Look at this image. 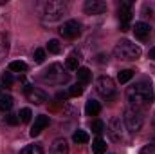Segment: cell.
<instances>
[{
  "label": "cell",
  "mask_w": 155,
  "mask_h": 154,
  "mask_svg": "<svg viewBox=\"0 0 155 154\" xmlns=\"http://www.w3.org/2000/svg\"><path fill=\"white\" fill-rule=\"evenodd\" d=\"M83 9H85L87 15H101V13L107 11V4L101 2V0H87Z\"/></svg>",
  "instance_id": "11"
},
{
  "label": "cell",
  "mask_w": 155,
  "mask_h": 154,
  "mask_svg": "<svg viewBox=\"0 0 155 154\" xmlns=\"http://www.w3.org/2000/svg\"><path fill=\"white\" fill-rule=\"evenodd\" d=\"M92 151L94 154H103L107 151V143H105V140H101V138H97V140H94V143H92Z\"/></svg>",
  "instance_id": "20"
},
{
  "label": "cell",
  "mask_w": 155,
  "mask_h": 154,
  "mask_svg": "<svg viewBox=\"0 0 155 154\" xmlns=\"http://www.w3.org/2000/svg\"><path fill=\"white\" fill-rule=\"evenodd\" d=\"M72 140H74L76 143H87V142H88V134H87L85 131H76V132L72 134Z\"/></svg>",
  "instance_id": "25"
},
{
  "label": "cell",
  "mask_w": 155,
  "mask_h": 154,
  "mask_svg": "<svg viewBox=\"0 0 155 154\" xmlns=\"http://www.w3.org/2000/svg\"><path fill=\"white\" fill-rule=\"evenodd\" d=\"M25 94H27V100L33 102L35 105H41L47 102V93H43L41 89H36V87H25Z\"/></svg>",
  "instance_id": "10"
},
{
  "label": "cell",
  "mask_w": 155,
  "mask_h": 154,
  "mask_svg": "<svg viewBox=\"0 0 155 154\" xmlns=\"http://www.w3.org/2000/svg\"><path fill=\"white\" fill-rule=\"evenodd\" d=\"M153 152H155V143H148V145H144L141 149L139 154H153Z\"/></svg>",
  "instance_id": "31"
},
{
  "label": "cell",
  "mask_w": 155,
  "mask_h": 154,
  "mask_svg": "<svg viewBox=\"0 0 155 154\" xmlns=\"http://www.w3.org/2000/svg\"><path fill=\"white\" fill-rule=\"evenodd\" d=\"M47 49H49V53H52V54H58V53L61 51L58 40H49V42H47Z\"/></svg>",
  "instance_id": "27"
},
{
  "label": "cell",
  "mask_w": 155,
  "mask_h": 154,
  "mask_svg": "<svg viewBox=\"0 0 155 154\" xmlns=\"http://www.w3.org/2000/svg\"><path fill=\"white\" fill-rule=\"evenodd\" d=\"M13 107V98L9 94H2L0 96V111H9Z\"/></svg>",
  "instance_id": "21"
},
{
  "label": "cell",
  "mask_w": 155,
  "mask_h": 154,
  "mask_svg": "<svg viewBox=\"0 0 155 154\" xmlns=\"http://www.w3.org/2000/svg\"><path fill=\"white\" fill-rule=\"evenodd\" d=\"M107 60H108V58H107L105 54H99V56H97V62H99V64H105Z\"/></svg>",
  "instance_id": "34"
},
{
  "label": "cell",
  "mask_w": 155,
  "mask_h": 154,
  "mask_svg": "<svg viewBox=\"0 0 155 154\" xmlns=\"http://www.w3.org/2000/svg\"><path fill=\"white\" fill-rule=\"evenodd\" d=\"M60 35L63 38H78L81 35V26L78 24L76 20H69L60 27Z\"/></svg>",
  "instance_id": "9"
},
{
  "label": "cell",
  "mask_w": 155,
  "mask_h": 154,
  "mask_svg": "<svg viewBox=\"0 0 155 154\" xmlns=\"http://www.w3.org/2000/svg\"><path fill=\"white\" fill-rule=\"evenodd\" d=\"M148 56H150L152 60H155V47H152V49H150V53H148Z\"/></svg>",
  "instance_id": "35"
},
{
  "label": "cell",
  "mask_w": 155,
  "mask_h": 154,
  "mask_svg": "<svg viewBox=\"0 0 155 154\" xmlns=\"http://www.w3.org/2000/svg\"><path fill=\"white\" fill-rule=\"evenodd\" d=\"M79 60H81V54H79V51H74V53H71L69 56H67V69H71V71H78L79 69Z\"/></svg>",
  "instance_id": "15"
},
{
  "label": "cell",
  "mask_w": 155,
  "mask_h": 154,
  "mask_svg": "<svg viewBox=\"0 0 155 154\" xmlns=\"http://www.w3.org/2000/svg\"><path fill=\"white\" fill-rule=\"evenodd\" d=\"M13 82H15V80H13V76H11L9 73H5V75L0 76V85H2V87H11Z\"/></svg>",
  "instance_id": "29"
},
{
  "label": "cell",
  "mask_w": 155,
  "mask_h": 154,
  "mask_svg": "<svg viewBox=\"0 0 155 154\" xmlns=\"http://www.w3.org/2000/svg\"><path fill=\"white\" fill-rule=\"evenodd\" d=\"M49 121H51L49 116H45V114L36 116V120H35V123H33V127H31V136H33V138L38 136L45 127H49Z\"/></svg>",
  "instance_id": "12"
},
{
  "label": "cell",
  "mask_w": 155,
  "mask_h": 154,
  "mask_svg": "<svg viewBox=\"0 0 155 154\" xmlns=\"http://www.w3.org/2000/svg\"><path fill=\"white\" fill-rule=\"evenodd\" d=\"M126 100L132 105V109H146L155 102V93L153 85L148 80H141L137 83H134L132 87L126 89Z\"/></svg>",
  "instance_id": "1"
},
{
  "label": "cell",
  "mask_w": 155,
  "mask_h": 154,
  "mask_svg": "<svg viewBox=\"0 0 155 154\" xmlns=\"http://www.w3.org/2000/svg\"><path fill=\"white\" fill-rule=\"evenodd\" d=\"M85 111H87L88 116H97L99 113H101V105H99V102H96V100H88Z\"/></svg>",
  "instance_id": "17"
},
{
  "label": "cell",
  "mask_w": 155,
  "mask_h": 154,
  "mask_svg": "<svg viewBox=\"0 0 155 154\" xmlns=\"http://www.w3.org/2000/svg\"><path fill=\"white\" fill-rule=\"evenodd\" d=\"M9 69L15 71V73H25V71H27V64L16 60V62H11V64H9Z\"/></svg>",
  "instance_id": "22"
},
{
  "label": "cell",
  "mask_w": 155,
  "mask_h": 154,
  "mask_svg": "<svg viewBox=\"0 0 155 154\" xmlns=\"http://www.w3.org/2000/svg\"><path fill=\"white\" fill-rule=\"evenodd\" d=\"M119 20H121V31H128L132 20V2H123L119 5Z\"/></svg>",
  "instance_id": "8"
},
{
  "label": "cell",
  "mask_w": 155,
  "mask_h": 154,
  "mask_svg": "<svg viewBox=\"0 0 155 154\" xmlns=\"http://www.w3.org/2000/svg\"><path fill=\"white\" fill-rule=\"evenodd\" d=\"M20 154H43V147H41V143H33V145L24 147Z\"/></svg>",
  "instance_id": "19"
},
{
  "label": "cell",
  "mask_w": 155,
  "mask_h": 154,
  "mask_svg": "<svg viewBox=\"0 0 155 154\" xmlns=\"http://www.w3.org/2000/svg\"><path fill=\"white\" fill-rule=\"evenodd\" d=\"M90 80H92V75H90V69H87V67H79V69H78V82H79L81 85L88 83Z\"/></svg>",
  "instance_id": "18"
},
{
  "label": "cell",
  "mask_w": 155,
  "mask_h": 154,
  "mask_svg": "<svg viewBox=\"0 0 155 154\" xmlns=\"http://www.w3.org/2000/svg\"><path fill=\"white\" fill-rule=\"evenodd\" d=\"M90 127H92V131H94V132H96V134H101V132H103V131H105V123H103V121H101V120H94V121H92V125H90Z\"/></svg>",
  "instance_id": "28"
},
{
  "label": "cell",
  "mask_w": 155,
  "mask_h": 154,
  "mask_svg": "<svg viewBox=\"0 0 155 154\" xmlns=\"http://www.w3.org/2000/svg\"><path fill=\"white\" fill-rule=\"evenodd\" d=\"M5 121H7L9 125H16L20 120H18V114H7L5 116Z\"/></svg>",
  "instance_id": "32"
},
{
  "label": "cell",
  "mask_w": 155,
  "mask_h": 154,
  "mask_svg": "<svg viewBox=\"0 0 155 154\" xmlns=\"http://www.w3.org/2000/svg\"><path fill=\"white\" fill-rule=\"evenodd\" d=\"M67 9H69L67 2H63V0H49L43 5L41 18H43V22H58L60 18H63Z\"/></svg>",
  "instance_id": "2"
},
{
  "label": "cell",
  "mask_w": 155,
  "mask_h": 154,
  "mask_svg": "<svg viewBox=\"0 0 155 154\" xmlns=\"http://www.w3.org/2000/svg\"><path fill=\"white\" fill-rule=\"evenodd\" d=\"M114 54L119 60L124 62H134L141 56V47L137 44H132L130 40H119L114 47Z\"/></svg>",
  "instance_id": "3"
},
{
  "label": "cell",
  "mask_w": 155,
  "mask_h": 154,
  "mask_svg": "<svg viewBox=\"0 0 155 154\" xmlns=\"http://www.w3.org/2000/svg\"><path fill=\"white\" fill-rule=\"evenodd\" d=\"M123 120H124V125H126V129H128L132 134H137V132L143 129V125H144V118H143V114H141V111H137V109H132V107L124 111Z\"/></svg>",
  "instance_id": "4"
},
{
  "label": "cell",
  "mask_w": 155,
  "mask_h": 154,
  "mask_svg": "<svg viewBox=\"0 0 155 154\" xmlns=\"http://www.w3.org/2000/svg\"><path fill=\"white\" fill-rule=\"evenodd\" d=\"M134 76V71L132 69H124V71H121L119 75H117V80H119V83H126V82H130Z\"/></svg>",
  "instance_id": "24"
},
{
  "label": "cell",
  "mask_w": 155,
  "mask_h": 154,
  "mask_svg": "<svg viewBox=\"0 0 155 154\" xmlns=\"http://www.w3.org/2000/svg\"><path fill=\"white\" fill-rule=\"evenodd\" d=\"M7 53H9V37L2 33L0 35V62L7 56Z\"/></svg>",
  "instance_id": "16"
},
{
  "label": "cell",
  "mask_w": 155,
  "mask_h": 154,
  "mask_svg": "<svg viewBox=\"0 0 155 154\" xmlns=\"http://www.w3.org/2000/svg\"><path fill=\"white\" fill-rule=\"evenodd\" d=\"M31 109H27V107H24V109H20V113H18V120L20 121H24V123H27V121H31Z\"/></svg>",
  "instance_id": "26"
},
{
  "label": "cell",
  "mask_w": 155,
  "mask_h": 154,
  "mask_svg": "<svg viewBox=\"0 0 155 154\" xmlns=\"http://www.w3.org/2000/svg\"><path fill=\"white\" fill-rule=\"evenodd\" d=\"M96 91L105 100H112L116 96V83L110 76H99L96 82Z\"/></svg>",
  "instance_id": "5"
},
{
  "label": "cell",
  "mask_w": 155,
  "mask_h": 154,
  "mask_svg": "<svg viewBox=\"0 0 155 154\" xmlns=\"http://www.w3.org/2000/svg\"><path fill=\"white\" fill-rule=\"evenodd\" d=\"M153 127H155V118H153Z\"/></svg>",
  "instance_id": "36"
},
{
  "label": "cell",
  "mask_w": 155,
  "mask_h": 154,
  "mask_svg": "<svg viewBox=\"0 0 155 154\" xmlns=\"http://www.w3.org/2000/svg\"><path fill=\"white\" fill-rule=\"evenodd\" d=\"M67 94H69V98H76V96H81V94H83V85H81V83H76V85L69 87Z\"/></svg>",
  "instance_id": "23"
},
{
  "label": "cell",
  "mask_w": 155,
  "mask_h": 154,
  "mask_svg": "<svg viewBox=\"0 0 155 154\" xmlns=\"http://www.w3.org/2000/svg\"><path fill=\"white\" fill-rule=\"evenodd\" d=\"M41 78H43V82H49V83H63L69 76L65 75V69L60 64H52V65H49V69L43 71Z\"/></svg>",
  "instance_id": "6"
},
{
  "label": "cell",
  "mask_w": 155,
  "mask_h": 154,
  "mask_svg": "<svg viewBox=\"0 0 155 154\" xmlns=\"http://www.w3.org/2000/svg\"><path fill=\"white\" fill-rule=\"evenodd\" d=\"M33 56H35V62H36V64H41V62L45 60V51L38 47V49H35V54H33Z\"/></svg>",
  "instance_id": "30"
},
{
  "label": "cell",
  "mask_w": 155,
  "mask_h": 154,
  "mask_svg": "<svg viewBox=\"0 0 155 154\" xmlns=\"http://www.w3.org/2000/svg\"><path fill=\"white\" fill-rule=\"evenodd\" d=\"M150 26L146 24V22H137L135 26H134V33H135V38L139 40H146L150 37Z\"/></svg>",
  "instance_id": "14"
},
{
  "label": "cell",
  "mask_w": 155,
  "mask_h": 154,
  "mask_svg": "<svg viewBox=\"0 0 155 154\" xmlns=\"http://www.w3.org/2000/svg\"><path fill=\"white\" fill-rule=\"evenodd\" d=\"M56 98H58V100H63V102H65V100L69 98V94H67V93H58V94H56Z\"/></svg>",
  "instance_id": "33"
},
{
  "label": "cell",
  "mask_w": 155,
  "mask_h": 154,
  "mask_svg": "<svg viewBox=\"0 0 155 154\" xmlns=\"http://www.w3.org/2000/svg\"><path fill=\"white\" fill-rule=\"evenodd\" d=\"M51 154H69V143L65 138H56L51 145Z\"/></svg>",
  "instance_id": "13"
},
{
  "label": "cell",
  "mask_w": 155,
  "mask_h": 154,
  "mask_svg": "<svg viewBox=\"0 0 155 154\" xmlns=\"http://www.w3.org/2000/svg\"><path fill=\"white\" fill-rule=\"evenodd\" d=\"M108 136H110V140L112 142H123V138H124V125H123V121H121V118H117L114 116L110 121H108Z\"/></svg>",
  "instance_id": "7"
}]
</instances>
